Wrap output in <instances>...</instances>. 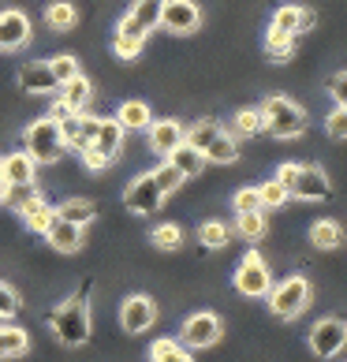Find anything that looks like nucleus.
I'll return each instance as SVG.
<instances>
[{
	"label": "nucleus",
	"mask_w": 347,
	"mask_h": 362,
	"mask_svg": "<svg viewBox=\"0 0 347 362\" xmlns=\"http://www.w3.org/2000/svg\"><path fill=\"white\" fill-rule=\"evenodd\" d=\"M235 213H247V209H261V198H258V187H243V191H235L232 198Z\"/></svg>",
	"instance_id": "nucleus-44"
},
{
	"label": "nucleus",
	"mask_w": 347,
	"mask_h": 362,
	"mask_svg": "<svg viewBox=\"0 0 347 362\" xmlns=\"http://www.w3.org/2000/svg\"><path fill=\"white\" fill-rule=\"evenodd\" d=\"M232 284L239 295H247V299H265L273 288V276H269V265H265V258L258 250H247L243 254V262L235 265V273H232Z\"/></svg>",
	"instance_id": "nucleus-5"
},
{
	"label": "nucleus",
	"mask_w": 347,
	"mask_h": 362,
	"mask_svg": "<svg viewBox=\"0 0 347 362\" xmlns=\"http://www.w3.org/2000/svg\"><path fill=\"white\" fill-rule=\"evenodd\" d=\"M23 150L34 157V165H57V160L68 153V150H64L60 124H57L52 116L34 119V124L23 131Z\"/></svg>",
	"instance_id": "nucleus-2"
},
{
	"label": "nucleus",
	"mask_w": 347,
	"mask_h": 362,
	"mask_svg": "<svg viewBox=\"0 0 347 362\" xmlns=\"http://www.w3.org/2000/svg\"><path fill=\"white\" fill-rule=\"evenodd\" d=\"M116 124L124 131H146L153 124V112H150V105H146V101H124L116 109Z\"/></svg>",
	"instance_id": "nucleus-23"
},
{
	"label": "nucleus",
	"mask_w": 347,
	"mask_h": 362,
	"mask_svg": "<svg viewBox=\"0 0 347 362\" xmlns=\"http://www.w3.org/2000/svg\"><path fill=\"white\" fill-rule=\"evenodd\" d=\"M157 321V306L150 295H127L124 306H119V325H124V332H131V337H139V332H146Z\"/></svg>",
	"instance_id": "nucleus-12"
},
{
	"label": "nucleus",
	"mask_w": 347,
	"mask_h": 362,
	"mask_svg": "<svg viewBox=\"0 0 347 362\" xmlns=\"http://www.w3.org/2000/svg\"><path fill=\"white\" fill-rule=\"evenodd\" d=\"M0 183H37V165L34 157L19 150V153H8L4 157V180Z\"/></svg>",
	"instance_id": "nucleus-21"
},
{
	"label": "nucleus",
	"mask_w": 347,
	"mask_h": 362,
	"mask_svg": "<svg viewBox=\"0 0 347 362\" xmlns=\"http://www.w3.org/2000/svg\"><path fill=\"white\" fill-rule=\"evenodd\" d=\"M165 160H172L180 172H183V180H191V176H202V168H206V153L202 150H194V146H187L180 142L176 150H172Z\"/></svg>",
	"instance_id": "nucleus-24"
},
{
	"label": "nucleus",
	"mask_w": 347,
	"mask_h": 362,
	"mask_svg": "<svg viewBox=\"0 0 347 362\" xmlns=\"http://www.w3.org/2000/svg\"><path fill=\"white\" fill-rule=\"evenodd\" d=\"M224 337V321L220 314H213V310H198L183 321V329H180V340L191 347V351H202V347H213V344H220Z\"/></svg>",
	"instance_id": "nucleus-6"
},
{
	"label": "nucleus",
	"mask_w": 347,
	"mask_h": 362,
	"mask_svg": "<svg viewBox=\"0 0 347 362\" xmlns=\"http://www.w3.org/2000/svg\"><path fill=\"white\" fill-rule=\"evenodd\" d=\"M206 160H213V165H232V160H239V146L228 131H220V135L206 146Z\"/></svg>",
	"instance_id": "nucleus-32"
},
{
	"label": "nucleus",
	"mask_w": 347,
	"mask_h": 362,
	"mask_svg": "<svg viewBox=\"0 0 347 362\" xmlns=\"http://www.w3.org/2000/svg\"><path fill=\"white\" fill-rule=\"evenodd\" d=\"M0 180H4V157H0Z\"/></svg>",
	"instance_id": "nucleus-50"
},
{
	"label": "nucleus",
	"mask_w": 347,
	"mask_h": 362,
	"mask_svg": "<svg viewBox=\"0 0 347 362\" xmlns=\"http://www.w3.org/2000/svg\"><path fill=\"white\" fill-rule=\"evenodd\" d=\"M146 135H150V150L157 153V157H168L176 146L183 142V135H187V127L180 124V119H153L150 127H146Z\"/></svg>",
	"instance_id": "nucleus-15"
},
{
	"label": "nucleus",
	"mask_w": 347,
	"mask_h": 362,
	"mask_svg": "<svg viewBox=\"0 0 347 362\" xmlns=\"http://www.w3.org/2000/svg\"><path fill=\"white\" fill-rule=\"evenodd\" d=\"M310 243H314L317 250H336V247L343 243V228H340L336 221H317V224L310 228Z\"/></svg>",
	"instance_id": "nucleus-31"
},
{
	"label": "nucleus",
	"mask_w": 347,
	"mask_h": 362,
	"mask_svg": "<svg viewBox=\"0 0 347 362\" xmlns=\"http://www.w3.org/2000/svg\"><path fill=\"white\" fill-rule=\"evenodd\" d=\"M150 239H153L157 250H180L183 247V228L180 224H157L150 232Z\"/></svg>",
	"instance_id": "nucleus-37"
},
{
	"label": "nucleus",
	"mask_w": 347,
	"mask_h": 362,
	"mask_svg": "<svg viewBox=\"0 0 347 362\" xmlns=\"http://www.w3.org/2000/svg\"><path fill=\"white\" fill-rule=\"evenodd\" d=\"M150 362H194L191 347L183 340H172V337H161L150 344Z\"/></svg>",
	"instance_id": "nucleus-25"
},
{
	"label": "nucleus",
	"mask_w": 347,
	"mask_h": 362,
	"mask_svg": "<svg viewBox=\"0 0 347 362\" xmlns=\"http://www.w3.org/2000/svg\"><path fill=\"white\" fill-rule=\"evenodd\" d=\"M261 116H265V131H269L273 139H299V135H306V127H310L302 105H295L291 98H280V93L261 105Z\"/></svg>",
	"instance_id": "nucleus-3"
},
{
	"label": "nucleus",
	"mask_w": 347,
	"mask_h": 362,
	"mask_svg": "<svg viewBox=\"0 0 347 362\" xmlns=\"http://www.w3.org/2000/svg\"><path fill=\"white\" fill-rule=\"evenodd\" d=\"M314 23H317V16H314L310 8H302V34H306V30H314Z\"/></svg>",
	"instance_id": "nucleus-49"
},
{
	"label": "nucleus",
	"mask_w": 347,
	"mask_h": 362,
	"mask_svg": "<svg viewBox=\"0 0 347 362\" xmlns=\"http://www.w3.org/2000/svg\"><path fill=\"white\" fill-rule=\"evenodd\" d=\"M60 101L68 105L71 112H86V105L93 101V86H90V78L78 71L75 78H68V83H60Z\"/></svg>",
	"instance_id": "nucleus-19"
},
{
	"label": "nucleus",
	"mask_w": 347,
	"mask_h": 362,
	"mask_svg": "<svg viewBox=\"0 0 347 362\" xmlns=\"http://www.w3.org/2000/svg\"><path fill=\"white\" fill-rule=\"evenodd\" d=\"M347 347V321L343 317H322L310 329V351L317 358H332Z\"/></svg>",
	"instance_id": "nucleus-7"
},
{
	"label": "nucleus",
	"mask_w": 347,
	"mask_h": 362,
	"mask_svg": "<svg viewBox=\"0 0 347 362\" xmlns=\"http://www.w3.org/2000/svg\"><path fill=\"white\" fill-rule=\"evenodd\" d=\"M78 157H83V165H86L90 172H105V168H109V165H112V160H109V157H105V153H98V150H93V146H86V150H83V153H78Z\"/></svg>",
	"instance_id": "nucleus-45"
},
{
	"label": "nucleus",
	"mask_w": 347,
	"mask_h": 362,
	"mask_svg": "<svg viewBox=\"0 0 347 362\" xmlns=\"http://www.w3.org/2000/svg\"><path fill=\"white\" fill-rule=\"evenodd\" d=\"M295 176H299V165H295V160H288V165H280V168H276V176H273V180L291 194V183H295Z\"/></svg>",
	"instance_id": "nucleus-47"
},
{
	"label": "nucleus",
	"mask_w": 347,
	"mask_h": 362,
	"mask_svg": "<svg viewBox=\"0 0 347 362\" xmlns=\"http://www.w3.org/2000/svg\"><path fill=\"white\" fill-rule=\"evenodd\" d=\"M19 86L26 93H52V90H60L57 75H52V68H49V60L23 64V68H19Z\"/></svg>",
	"instance_id": "nucleus-16"
},
{
	"label": "nucleus",
	"mask_w": 347,
	"mask_h": 362,
	"mask_svg": "<svg viewBox=\"0 0 347 362\" xmlns=\"http://www.w3.org/2000/svg\"><path fill=\"white\" fill-rule=\"evenodd\" d=\"M329 93H332L336 105H347V71H336L329 78Z\"/></svg>",
	"instance_id": "nucleus-46"
},
{
	"label": "nucleus",
	"mask_w": 347,
	"mask_h": 362,
	"mask_svg": "<svg viewBox=\"0 0 347 362\" xmlns=\"http://www.w3.org/2000/svg\"><path fill=\"white\" fill-rule=\"evenodd\" d=\"M75 23H78V8L68 4V0H52L45 8V26H52V30H71Z\"/></svg>",
	"instance_id": "nucleus-30"
},
{
	"label": "nucleus",
	"mask_w": 347,
	"mask_h": 362,
	"mask_svg": "<svg viewBox=\"0 0 347 362\" xmlns=\"http://www.w3.org/2000/svg\"><path fill=\"white\" fill-rule=\"evenodd\" d=\"M142 45H146V37H131V34H112V52L119 60H135L139 52H142Z\"/></svg>",
	"instance_id": "nucleus-40"
},
{
	"label": "nucleus",
	"mask_w": 347,
	"mask_h": 362,
	"mask_svg": "<svg viewBox=\"0 0 347 362\" xmlns=\"http://www.w3.org/2000/svg\"><path fill=\"white\" fill-rule=\"evenodd\" d=\"M30 34H34V26L26 19V11H19V8L0 11V49L19 52V49L30 45Z\"/></svg>",
	"instance_id": "nucleus-13"
},
{
	"label": "nucleus",
	"mask_w": 347,
	"mask_h": 362,
	"mask_svg": "<svg viewBox=\"0 0 347 362\" xmlns=\"http://www.w3.org/2000/svg\"><path fill=\"white\" fill-rule=\"evenodd\" d=\"M124 135H127V131L116 124V116H109V119H101V124H98V135H93L90 146H93L98 153H105L109 160H116L119 150H124Z\"/></svg>",
	"instance_id": "nucleus-18"
},
{
	"label": "nucleus",
	"mask_w": 347,
	"mask_h": 362,
	"mask_svg": "<svg viewBox=\"0 0 347 362\" xmlns=\"http://www.w3.org/2000/svg\"><path fill=\"white\" fill-rule=\"evenodd\" d=\"M0 321H4V317H0Z\"/></svg>",
	"instance_id": "nucleus-52"
},
{
	"label": "nucleus",
	"mask_w": 347,
	"mask_h": 362,
	"mask_svg": "<svg viewBox=\"0 0 347 362\" xmlns=\"http://www.w3.org/2000/svg\"><path fill=\"white\" fill-rule=\"evenodd\" d=\"M228 224H220V221H206V224H198V243L209 247V250H220V247H228Z\"/></svg>",
	"instance_id": "nucleus-36"
},
{
	"label": "nucleus",
	"mask_w": 347,
	"mask_h": 362,
	"mask_svg": "<svg viewBox=\"0 0 347 362\" xmlns=\"http://www.w3.org/2000/svg\"><path fill=\"white\" fill-rule=\"evenodd\" d=\"M37 194H42V191H37V183H0V206H11L16 213L26 202H34Z\"/></svg>",
	"instance_id": "nucleus-29"
},
{
	"label": "nucleus",
	"mask_w": 347,
	"mask_h": 362,
	"mask_svg": "<svg viewBox=\"0 0 347 362\" xmlns=\"http://www.w3.org/2000/svg\"><path fill=\"white\" fill-rule=\"evenodd\" d=\"M235 232L247 239V243H261L265 232H269V224H265V209H247L235 217Z\"/></svg>",
	"instance_id": "nucleus-27"
},
{
	"label": "nucleus",
	"mask_w": 347,
	"mask_h": 362,
	"mask_svg": "<svg viewBox=\"0 0 347 362\" xmlns=\"http://www.w3.org/2000/svg\"><path fill=\"white\" fill-rule=\"evenodd\" d=\"M265 57L273 64H288L295 57V34L280 30V26H269V30H265Z\"/></svg>",
	"instance_id": "nucleus-22"
},
{
	"label": "nucleus",
	"mask_w": 347,
	"mask_h": 362,
	"mask_svg": "<svg viewBox=\"0 0 347 362\" xmlns=\"http://www.w3.org/2000/svg\"><path fill=\"white\" fill-rule=\"evenodd\" d=\"M258 198H261V209H284L291 194H288L276 180H269V183H261V187H258Z\"/></svg>",
	"instance_id": "nucleus-39"
},
{
	"label": "nucleus",
	"mask_w": 347,
	"mask_h": 362,
	"mask_svg": "<svg viewBox=\"0 0 347 362\" xmlns=\"http://www.w3.org/2000/svg\"><path fill=\"white\" fill-rule=\"evenodd\" d=\"M49 325H52V337H57L64 347H83L90 340V299H86V288L71 295L68 303H60L57 310L49 314Z\"/></svg>",
	"instance_id": "nucleus-1"
},
{
	"label": "nucleus",
	"mask_w": 347,
	"mask_h": 362,
	"mask_svg": "<svg viewBox=\"0 0 347 362\" xmlns=\"http://www.w3.org/2000/svg\"><path fill=\"white\" fill-rule=\"evenodd\" d=\"M161 4L165 0H135L116 30L131 37H150V30H157V23H161Z\"/></svg>",
	"instance_id": "nucleus-10"
},
{
	"label": "nucleus",
	"mask_w": 347,
	"mask_h": 362,
	"mask_svg": "<svg viewBox=\"0 0 347 362\" xmlns=\"http://www.w3.org/2000/svg\"><path fill=\"white\" fill-rule=\"evenodd\" d=\"M19 314V295H16V288L11 284H4V280H0V317H16Z\"/></svg>",
	"instance_id": "nucleus-43"
},
{
	"label": "nucleus",
	"mask_w": 347,
	"mask_h": 362,
	"mask_svg": "<svg viewBox=\"0 0 347 362\" xmlns=\"http://www.w3.org/2000/svg\"><path fill=\"white\" fill-rule=\"evenodd\" d=\"M86 228L83 224H71V221H52L49 224V232H45V239H49V247L52 250H60V254H75V250H83V235Z\"/></svg>",
	"instance_id": "nucleus-17"
},
{
	"label": "nucleus",
	"mask_w": 347,
	"mask_h": 362,
	"mask_svg": "<svg viewBox=\"0 0 347 362\" xmlns=\"http://www.w3.org/2000/svg\"><path fill=\"white\" fill-rule=\"evenodd\" d=\"M220 131H224V127L217 124V119H198L194 127H187L183 142H187V146H194V150H202V153H206V146H209L213 139H217Z\"/></svg>",
	"instance_id": "nucleus-34"
},
{
	"label": "nucleus",
	"mask_w": 347,
	"mask_h": 362,
	"mask_svg": "<svg viewBox=\"0 0 347 362\" xmlns=\"http://www.w3.org/2000/svg\"><path fill=\"white\" fill-rule=\"evenodd\" d=\"M150 176H153L157 191H161L165 198H168V194H176L180 187H183V172H180L176 165H172V160H161V165H157V168L150 172Z\"/></svg>",
	"instance_id": "nucleus-35"
},
{
	"label": "nucleus",
	"mask_w": 347,
	"mask_h": 362,
	"mask_svg": "<svg viewBox=\"0 0 347 362\" xmlns=\"http://www.w3.org/2000/svg\"><path fill=\"white\" fill-rule=\"evenodd\" d=\"M19 217H23V224L30 228V232H37V235H45L49 232V224L57 221V206H49L42 194L34 198V202H26L23 209H19Z\"/></svg>",
	"instance_id": "nucleus-20"
},
{
	"label": "nucleus",
	"mask_w": 347,
	"mask_h": 362,
	"mask_svg": "<svg viewBox=\"0 0 347 362\" xmlns=\"http://www.w3.org/2000/svg\"><path fill=\"white\" fill-rule=\"evenodd\" d=\"M343 109H347V105H343Z\"/></svg>",
	"instance_id": "nucleus-51"
},
{
	"label": "nucleus",
	"mask_w": 347,
	"mask_h": 362,
	"mask_svg": "<svg viewBox=\"0 0 347 362\" xmlns=\"http://www.w3.org/2000/svg\"><path fill=\"white\" fill-rule=\"evenodd\" d=\"M26 347H30L26 329L0 321V358H19V355H26Z\"/></svg>",
	"instance_id": "nucleus-26"
},
{
	"label": "nucleus",
	"mask_w": 347,
	"mask_h": 362,
	"mask_svg": "<svg viewBox=\"0 0 347 362\" xmlns=\"http://www.w3.org/2000/svg\"><path fill=\"white\" fill-rule=\"evenodd\" d=\"M269 26H280V30H288V34H302V8H295V4L276 8Z\"/></svg>",
	"instance_id": "nucleus-38"
},
{
	"label": "nucleus",
	"mask_w": 347,
	"mask_h": 362,
	"mask_svg": "<svg viewBox=\"0 0 347 362\" xmlns=\"http://www.w3.org/2000/svg\"><path fill=\"white\" fill-rule=\"evenodd\" d=\"M98 116H86V112H71L60 119V135H64V150H75L83 153L86 146L93 142V135H98Z\"/></svg>",
	"instance_id": "nucleus-14"
},
{
	"label": "nucleus",
	"mask_w": 347,
	"mask_h": 362,
	"mask_svg": "<svg viewBox=\"0 0 347 362\" xmlns=\"http://www.w3.org/2000/svg\"><path fill=\"white\" fill-rule=\"evenodd\" d=\"M49 68H52V75H57V83H68V78L78 75V60L71 57V52H57V57L49 60Z\"/></svg>",
	"instance_id": "nucleus-41"
},
{
	"label": "nucleus",
	"mask_w": 347,
	"mask_h": 362,
	"mask_svg": "<svg viewBox=\"0 0 347 362\" xmlns=\"http://www.w3.org/2000/svg\"><path fill=\"white\" fill-rule=\"evenodd\" d=\"M325 131H329V139H347V109H343V105H336V109L329 112Z\"/></svg>",
	"instance_id": "nucleus-42"
},
{
	"label": "nucleus",
	"mask_w": 347,
	"mask_h": 362,
	"mask_svg": "<svg viewBox=\"0 0 347 362\" xmlns=\"http://www.w3.org/2000/svg\"><path fill=\"white\" fill-rule=\"evenodd\" d=\"M310 280L306 276H288V280H280V284H273L269 288V295H265V303H269V310H273V317H280V321H295L306 306H310Z\"/></svg>",
	"instance_id": "nucleus-4"
},
{
	"label": "nucleus",
	"mask_w": 347,
	"mask_h": 362,
	"mask_svg": "<svg viewBox=\"0 0 347 362\" xmlns=\"http://www.w3.org/2000/svg\"><path fill=\"white\" fill-rule=\"evenodd\" d=\"M49 116H52V119H57V124H60L64 116H71V109H68V105H64V101L57 98V101H52V109H49Z\"/></svg>",
	"instance_id": "nucleus-48"
},
{
	"label": "nucleus",
	"mask_w": 347,
	"mask_h": 362,
	"mask_svg": "<svg viewBox=\"0 0 347 362\" xmlns=\"http://www.w3.org/2000/svg\"><path fill=\"white\" fill-rule=\"evenodd\" d=\"M232 131H235L239 139H254V135H261V131H265L261 109H239V112L232 116Z\"/></svg>",
	"instance_id": "nucleus-33"
},
{
	"label": "nucleus",
	"mask_w": 347,
	"mask_h": 362,
	"mask_svg": "<svg viewBox=\"0 0 347 362\" xmlns=\"http://www.w3.org/2000/svg\"><path fill=\"white\" fill-rule=\"evenodd\" d=\"M161 202H165V194L157 191V183H153L150 172L135 176V180L127 183V191H124V206H127L131 213H139V217H150V213H157V209H161Z\"/></svg>",
	"instance_id": "nucleus-9"
},
{
	"label": "nucleus",
	"mask_w": 347,
	"mask_h": 362,
	"mask_svg": "<svg viewBox=\"0 0 347 362\" xmlns=\"http://www.w3.org/2000/svg\"><path fill=\"white\" fill-rule=\"evenodd\" d=\"M57 217L60 221H71V224H90L93 217H98V206L90 202V198H68V202L57 206Z\"/></svg>",
	"instance_id": "nucleus-28"
},
{
	"label": "nucleus",
	"mask_w": 347,
	"mask_h": 362,
	"mask_svg": "<svg viewBox=\"0 0 347 362\" xmlns=\"http://www.w3.org/2000/svg\"><path fill=\"white\" fill-rule=\"evenodd\" d=\"M161 30L168 34H194L202 26V8L194 0H165L161 4Z\"/></svg>",
	"instance_id": "nucleus-8"
},
{
	"label": "nucleus",
	"mask_w": 347,
	"mask_h": 362,
	"mask_svg": "<svg viewBox=\"0 0 347 362\" xmlns=\"http://www.w3.org/2000/svg\"><path fill=\"white\" fill-rule=\"evenodd\" d=\"M329 194H332V183L325 176V168L299 165V176L291 183V198H299V202H325Z\"/></svg>",
	"instance_id": "nucleus-11"
}]
</instances>
